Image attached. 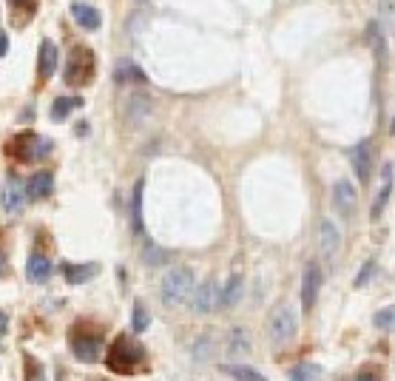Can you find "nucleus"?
I'll return each instance as SVG.
<instances>
[{"instance_id": "28", "label": "nucleus", "mask_w": 395, "mask_h": 381, "mask_svg": "<svg viewBox=\"0 0 395 381\" xmlns=\"http://www.w3.org/2000/svg\"><path fill=\"white\" fill-rule=\"evenodd\" d=\"M131 325H134V333H145L148 325H151V316H148V307L142 302L134 305V316H131Z\"/></svg>"}, {"instance_id": "12", "label": "nucleus", "mask_w": 395, "mask_h": 381, "mask_svg": "<svg viewBox=\"0 0 395 381\" xmlns=\"http://www.w3.org/2000/svg\"><path fill=\"white\" fill-rule=\"evenodd\" d=\"M0 205H3V211L9 214H20L23 211V183L17 177H9L3 191H0Z\"/></svg>"}, {"instance_id": "1", "label": "nucleus", "mask_w": 395, "mask_h": 381, "mask_svg": "<svg viewBox=\"0 0 395 381\" xmlns=\"http://www.w3.org/2000/svg\"><path fill=\"white\" fill-rule=\"evenodd\" d=\"M142 364H145V347L140 341H134L131 336L114 339V344L108 347V356H106V367L111 373H117V375H134Z\"/></svg>"}, {"instance_id": "14", "label": "nucleus", "mask_w": 395, "mask_h": 381, "mask_svg": "<svg viewBox=\"0 0 395 381\" xmlns=\"http://www.w3.org/2000/svg\"><path fill=\"white\" fill-rule=\"evenodd\" d=\"M51 259L46 256V253H32L28 256V262H26V276L32 279V282H49V276H51Z\"/></svg>"}, {"instance_id": "27", "label": "nucleus", "mask_w": 395, "mask_h": 381, "mask_svg": "<svg viewBox=\"0 0 395 381\" xmlns=\"http://www.w3.org/2000/svg\"><path fill=\"white\" fill-rule=\"evenodd\" d=\"M142 180L137 183V188H134V202H131V214H134V230L137 233H142Z\"/></svg>"}, {"instance_id": "16", "label": "nucleus", "mask_w": 395, "mask_h": 381, "mask_svg": "<svg viewBox=\"0 0 395 381\" xmlns=\"http://www.w3.org/2000/svg\"><path fill=\"white\" fill-rule=\"evenodd\" d=\"M389 196H392V162H387V165L381 168V191H378V196H376V202H373V219H378V217L384 214Z\"/></svg>"}, {"instance_id": "11", "label": "nucleus", "mask_w": 395, "mask_h": 381, "mask_svg": "<svg viewBox=\"0 0 395 381\" xmlns=\"http://www.w3.org/2000/svg\"><path fill=\"white\" fill-rule=\"evenodd\" d=\"M350 162L355 168V177L361 183H370V168H373V154H370V142L361 139L355 142V149L350 151Z\"/></svg>"}, {"instance_id": "15", "label": "nucleus", "mask_w": 395, "mask_h": 381, "mask_svg": "<svg viewBox=\"0 0 395 381\" xmlns=\"http://www.w3.org/2000/svg\"><path fill=\"white\" fill-rule=\"evenodd\" d=\"M72 17L77 20L80 28H85V32H94V28L103 26V17L94 6H88V3H72Z\"/></svg>"}, {"instance_id": "7", "label": "nucleus", "mask_w": 395, "mask_h": 381, "mask_svg": "<svg viewBox=\"0 0 395 381\" xmlns=\"http://www.w3.org/2000/svg\"><path fill=\"white\" fill-rule=\"evenodd\" d=\"M319 290H321V268L316 262H310L305 268V276H301V305H305V310H310L316 305Z\"/></svg>"}, {"instance_id": "29", "label": "nucleus", "mask_w": 395, "mask_h": 381, "mask_svg": "<svg viewBox=\"0 0 395 381\" xmlns=\"http://www.w3.org/2000/svg\"><path fill=\"white\" fill-rule=\"evenodd\" d=\"M373 325L381 330H395V307H384L373 316Z\"/></svg>"}, {"instance_id": "35", "label": "nucleus", "mask_w": 395, "mask_h": 381, "mask_svg": "<svg viewBox=\"0 0 395 381\" xmlns=\"http://www.w3.org/2000/svg\"><path fill=\"white\" fill-rule=\"evenodd\" d=\"M6 328H9V319H6V313H3V310H0V336L6 333Z\"/></svg>"}, {"instance_id": "10", "label": "nucleus", "mask_w": 395, "mask_h": 381, "mask_svg": "<svg viewBox=\"0 0 395 381\" xmlns=\"http://www.w3.org/2000/svg\"><path fill=\"white\" fill-rule=\"evenodd\" d=\"M194 310L196 313H210L217 305H219V287H217V282L214 279H208V282H202L196 290H194Z\"/></svg>"}, {"instance_id": "18", "label": "nucleus", "mask_w": 395, "mask_h": 381, "mask_svg": "<svg viewBox=\"0 0 395 381\" xmlns=\"http://www.w3.org/2000/svg\"><path fill=\"white\" fill-rule=\"evenodd\" d=\"M51 188H54V177L49 171H37L35 177H28V183H26V194L32 196V199H43V196H49L51 194Z\"/></svg>"}, {"instance_id": "21", "label": "nucleus", "mask_w": 395, "mask_h": 381, "mask_svg": "<svg viewBox=\"0 0 395 381\" xmlns=\"http://www.w3.org/2000/svg\"><path fill=\"white\" fill-rule=\"evenodd\" d=\"M239 299H242V276H239V273H233V276L228 279V285L222 287L219 305H222V307H233Z\"/></svg>"}, {"instance_id": "8", "label": "nucleus", "mask_w": 395, "mask_h": 381, "mask_svg": "<svg viewBox=\"0 0 395 381\" xmlns=\"http://www.w3.org/2000/svg\"><path fill=\"white\" fill-rule=\"evenodd\" d=\"M333 205H336V211L342 217H353L355 214V205H358V194L355 188L350 185V180H339L336 185H333Z\"/></svg>"}, {"instance_id": "25", "label": "nucleus", "mask_w": 395, "mask_h": 381, "mask_svg": "<svg viewBox=\"0 0 395 381\" xmlns=\"http://www.w3.org/2000/svg\"><path fill=\"white\" fill-rule=\"evenodd\" d=\"M83 105V100L80 97H60V100H54V108H51V114H54V120H63V117H69L74 108H80Z\"/></svg>"}, {"instance_id": "32", "label": "nucleus", "mask_w": 395, "mask_h": 381, "mask_svg": "<svg viewBox=\"0 0 395 381\" xmlns=\"http://www.w3.org/2000/svg\"><path fill=\"white\" fill-rule=\"evenodd\" d=\"M145 259H148V265H160V262H165V251L148 248V251H145Z\"/></svg>"}, {"instance_id": "22", "label": "nucleus", "mask_w": 395, "mask_h": 381, "mask_svg": "<svg viewBox=\"0 0 395 381\" xmlns=\"http://www.w3.org/2000/svg\"><path fill=\"white\" fill-rule=\"evenodd\" d=\"M225 373H228L230 378H236V381H267L259 370H253V367H248V364H225Z\"/></svg>"}, {"instance_id": "20", "label": "nucleus", "mask_w": 395, "mask_h": 381, "mask_svg": "<svg viewBox=\"0 0 395 381\" xmlns=\"http://www.w3.org/2000/svg\"><path fill=\"white\" fill-rule=\"evenodd\" d=\"M378 26L384 35L395 37V0H378Z\"/></svg>"}, {"instance_id": "33", "label": "nucleus", "mask_w": 395, "mask_h": 381, "mask_svg": "<svg viewBox=\"0 0 395 381\" xmlns=\"http://www.w3.org/2000/svg\"><path fill=\"white\" fill-rule=\"evenodd\" d=\"M9 51V35L3 32V28H0V57H3Z\"/></svg>"}, {"instance_id": "4", "label": "nucleus", "mask_w": 395, "mask_h": 381, "mask_svg": "<svg viewBox=\"0 0 395 381\" xmlns=\"http://www.w3.org/2000/svg\"><path fill=\"white\" fill-rule=\"evenodd\" d=\"M51 151V139L40 137V134H23L12 142V154L23 162H37Z\"/></svg>"}, {"instance_id": "2", "label": "nucleus", "mask_w": 395, "mask_h": 381, "mask_svg": "<svg viewBox=\"0 0 395 381\" xmlns=\"http://www.w3.org/2000/svg\"><path fill=\"white\" fill-rule=\"evenodd\" d=\"M191 290H194V273H191V268L176 265V268H171V271L162 276L160 296H162V302H165L168 307H179V305L188 302Z\"/></svg>"}, {"instance_id": "5", "label": "nucleus", "mask_w": 395, "mask_h": 381, "mask_svg": "<svg viewBox=\"0 0 395 381\" xmlns=\"http://www.w3.org/2000/svg\"><path fill=\"white\" fill-rule=\"evenodd\" d=\"M293 336H296V313L287 305H279L270 316V341L287 344Z\"/></svg>"}, {"instance_id": "34", "label": "nucleus", "mask_w": 395, "mask_h": 381, "mask_svg": "<svg viewBox=\"0 0 395 381\" xmlns=\"http://www.w3.org/2000/svg\"><path fill=\"white\" fill-rule=\"evenodd\" d=\"M353 381H381V378H378L376 373H361V375H355Z\"/></svg>"}, {"instance_id": "9", "label": "nucleus", "mask_w": 395, "mask_h": 381, "mask_svg": "<svg viewBox=\"0 0 395 381\" xmlns=\"http://www.w3.org/2000/svg\"><path fill=\"white\" fill-rule=\"evenodd\" d=\"M342 248V233L336 228V222L333 219H321L319 222V251L330 259V256H336Z\"/></svg>"}, {"instance_id": "17", "label": "nucleus", "mask_w": 395, "mask_h": 381, "mask_svg": "<svg viewBox=\"0 0 395 381\" xmlns=\"http://www.w3.org/2000/svg\"><path fill=\"white\" fill-rule=\"evenodd\" d=\"M57 69V46L51 40H43L40 43V57H37V74L40 80H49Z\"/></svg>"}, {"instance_id": "19", "label": "nucleus", "mask_w": 395, "mask_h": 381, "mask_svg": "<svg viewBox=\"0 0 395 381\" xmlns=\"http://www.w3.org/2000/svg\"><path fill=\"white\" fill-rule=\"evenodd\" d=\"M100 268L94 265V262H83V265H66L63 268V276H66V282L69 285H83V282H88L91 276H94Z\"/></svg>"}, {"instance_id": "13", "label": "nucleus", "mask_w": 395, "mask_h": 381, "mask_svg": "<svg viewBox=\"0 0 395 381\" xmlns=\"http://www.w3.org/2000/svg\"><path fill=\"white\" fill-rule=\"evenodd\" d=\"M367 43H370V49H373V54H376L378 66L384 69V66H387V54H389V46H387V35L381 32L378 20H370V23H367Z\"/></svg>"}, {"instance_id": "23", "label": "nucleus", "mask_w": 395, "mask_h": 381, "mask_svg": "<svg viewBox=\"0 0 395 381\" xmlns=\"http://www.w3.org/2000/svg\"><path fill=\"white\" fill-rule=\"evenodd\" d=\"M248 350H251L248 333L242 330V328L230 330V336H228V353H230V356H242V353H248Z\"/></svg>"}, {"instance_id": "30", "label": "nucleus", "mask_w": 395, "mask_h": 381, "mask_svg": "<svg viewBox=\"0 0 395 381\" xmlns=\"http://www.w3.org/2000/svg\"><path fill=\"white\" fill-rule=\"evenodd\" d=\"M151 103L148 97H131V105H128V114L134 117V120H142V114H148Z\"/></svg>"}, {"instance_id": "31", "label": "nucleus", "mask_w": 395, "mask_h": 381, "mask_svg": "<svg viewBox=\"0 0 395 381\" xmlns=\"http://www.w3.org/2000/svg\"><path fill=\"white\" fill-rule=\"evenodd\" d=\"M373 276H376V259H367V262H364V268H361V273L355 276V287H364Z\"/></svg>"}, {"instance_id": "6", "label": "nucleus", "mask_w": 395, "mask_h": 381, "mask_svg": "<svg viewBox=\"0 0 395 381\" xmlns=\"http://www.w3.org/2000/svg\"><path fill=\"white\" fill-rule=\"evenodd\" d=\"M94 74V57L85 49H74L69 57V66H66V83L72 85H85Z\"/></svg>"}, {"instance_id": "24", "label": "nucleus", "mask_w": 395, "mask_h": 381, "mask_svg": "<svg viewBox=\"0 0 395 381\" xmlns=\"http://www.w3.org/2000/svg\"><path fill=\"white\" fill-rule=\"evenodd\" d=\"M117 80H119V83H126V80H134V83H145L148 77H145V71H142L137 63H131V60H123V63H117Z\"/></svg>"}, {"instance_id": "26", "label": "nucleus", "mask_w": 395, "mask_h": 381, "mask_svg": "<svg viewBox=\"0 0 395 381\" xmlns=\"http://www.w3.org/2000/svg\"><path fill=\"white\" fill-rule=\"evenodd\" d=\"M319 375H321V367L313 362H305L290 373V381H319Z\"/></svg>"}, {"instance_id": "3", "label": "nucleus", "mask_w": 395, "mask_h": 381, "mask_svg": "<svg viewBox=\"0 0 395 381\" xmlns=\"http://www.w3.org/2000/svg\"><path fill=\"white\" fill-rule=\"evenodd\" d=\"M100 350H103V333L97 328L77 325L72 330V353L80 362H97L100 359Z\"/></svg>"}]
</instances>
